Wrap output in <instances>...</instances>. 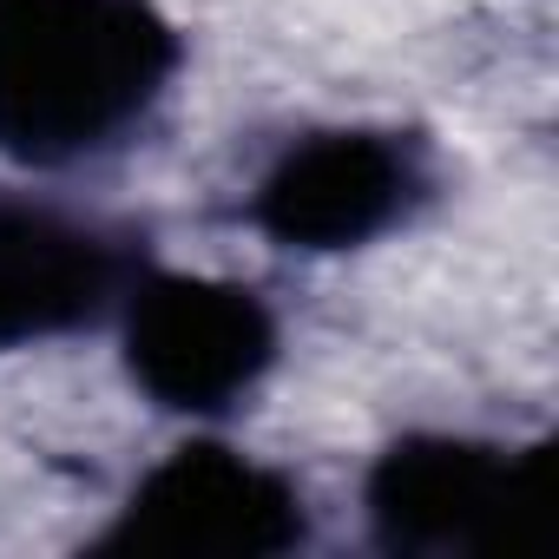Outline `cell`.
<instances>
[{
    "mask_svg": "<svg viewBox=\"0 0 559 559\" xmlns=\"http://www.w3.org/2000/svg\"><path fill=\"white\" fill-rule=\"evenodd\" d=\"M178 60L152 0H0V152L40 171L119 152Z\"/></svg>",
    "mask_w": 559,
    "mask_h": 559,
    "instance_id": "1",
    "label": "cell"
},
{
    "mask_svg": "<svg viewBox=\"0 0 559 559\" xmlns=\"http://www.w3.org/2000/svg\"><path fill=\"white\" fill-rule=\"evenodd\" d=\"M369 526L389 552L533 546L546 513V448L474 435H408L369 467Z\"/></svg>",
    "mask_w": 559,
    "mask_h": 559,
    "instance_id": "2",
    "label": "cell"
},
{
    "mask_svg": "<svg viewBox=\"0 0 559 559\" xmlns=\"http://www.w3.org/2000/svg\"><path fill=\"white\" fill-rule=\"evenodd\" d=\"M126 369L171 415L237 408L276 362V317L230 276L145 270L126 284Z\"/></svg>",
    "mask_w": 559,
    "mask_h": 559,
    "instance_id": "3",
    "label": "cell"
},
{
    "mask_svg": "<svg viewBox=\"0 0 559 559\" xmlns=\"http://www.w3.org/2000/svg\"><path fill=\"white\" fill-rule=\"evenodd\" d=\"M310 539L304 487L257 454L224 441L171 448L119 507L106 546L139 552H217V559H263Z\"/></svg>",
    "mask_w": 559,
    "mask_h": 559,
    "instance_id": "4",
    "label": "cell"
},
{
    "mask_svg": "<svg viewBox=\"0 0 559 559\" xmlns=\"http://www.w3.org/2000/svg\"><path fill=\"white\" fill-rule=\"evenodd\" d=\"M428 198V152L408 132L336 126L310 132L250 191V224L284 250H356L408 224Z\"/></svg>",
    "mask_w": 559,
    "mask_h": 559,
    "instance_id": "5",
    "label": "cell"
},
{
    "mask_svg": "<svg viewBox=\"0 0 559 559\" xmlns=\"http://www.w3.org/2000/svg\"><path fill=\"white\" fill-rule=\"evenodd\" d=\"M132 276V243L106 224L0 198V349H27L99 323Z\"/></svg>",
    "mask_w": 559,
    "mask_h": 559,
    "instance_id": "6",
    "label": "cell"
}]
</instances>
